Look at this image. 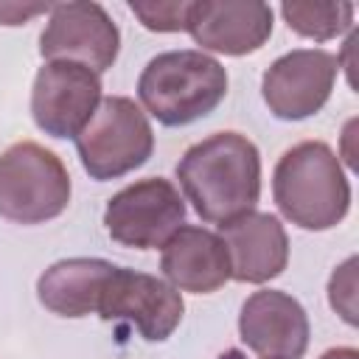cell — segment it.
Returning a JSON list of instances; mask_svg holds the SVG:
<instances>
[{"mask_svg": "<svg viewBox=\"0 0 359 359\" xmlns=\"http://www.w3.org/2000/svg\"><path fill=\"white\" fill-rule=\"evenodd\" d=\"M177 180L202 222L224 224L255 210L261 199V151L241 132H213L185 149Z\"/></svg>", "mask_w": 359, "mask_h": 359, "instance_id": "obj_1", "label": "cell"}, {"mask_svg": "<svg viewBox=\"0 0 359 359\" xmlns=\"http://www.w3.org/2000/svg\"><path fill=\"white\" fill-rule=\"evenodd\" d=\"M272 196L283 219L303 230H331L351 210V182L323 140H303L280 154L272 171Z\"/></svg>", "mask_w": 359, "mask_h": 359, "instance_id": "obj_2", "label": "cell"}, {"mask_svg": "<svg viewBox=\"0 0 359 359\" xmlns=\"http://www.w3.org/2000/svg\"><path fill=\"white\" fill-rule=\"evenodd\" d=\"M227 95V70L202 50H165L149 59L137 79L143 109L163 126H188L210 115Z\"/></svg>", "mask_w": 359, "mask_h": 359, "instance_id": "obj_3", "label": "cell"}, {"mask_svg": "<svg viewBox=\"0 0 359 359\" xmlns=\"http://www.w3.org/2000/svg\"><path fill=\"white\" fill-rule=\"evenodd\" d=\"M70 174L42 143L20 140L0 154V216L14 224H42L67 210Z\"/></svg>", "mask_w": 359, "mask_h": 359, "instance_id": "obj_4", "label": "cell"}, {"mask_svg": "<svg viewBox=\"0 0 359 359\" xmlns=\"http://www.w3.org/2000/svg\"><path fill=\"white\" fill-rule=\"evenodd\" d=\"M73 140L81 168L95 182L118 180L140 168L154 151L151 123L129 95L101 98L95 115Z\"/></svg>", "mask_w": 359, "mask_h": 359, "instance_id": "obj_5", "label": "cell"}, {"mask_svg": "<svg viewBox=\"0 0 359 359\" xmlns=\"http://www.w3.org/2000/svg\"><path fill=\"white\" fill-rule=\"evenodd\" d=\"M95 314L129 323L146 342H165L182 323L185 300L168 280L112 264L95 294Z\"/></svg>", "mask_w": 359, "mask_h": 359, "instance_id": "obj_6", "label": "cell"}, {"mask_svg": "<svg viewBox=\"0 0 359 359\" xmlns=\"http://www.w3.org/2000/svg\"><path fill=\"white\" fill-rule=\"evenodd\" d=\"M185 199L171 180L146 177L107 199L104 227L121 247L157 250L185 224Z\"/></svg>", "mask_w": 359, "mask_h": 359, "instance_id": "obj_7", "label": "cell"}, {"mask_svg": "<svg viewBox=\"0 0 359 359\" xmlns=\"http://www.w3.org/2000/svg\"><path fill=\"white\" fill-rule=\"evenodd\" d=\"M121 53V31L101 3L70 0L48 11L39 34V56L45 62H76L93 73H104Z\"/></svg>", "mask_w": 359, "mask_h": 359, "instance_id": "obj_8", "label": "cell"}, {"mask_svg": "<svg viewBox=\"0 0 359 359\" xmlns=\"http://www.w3.org/2000/svg\"><path fill=\"white\" fill-rule=\"evenodd\" d=\"M339 56L323 48H297L278 56L261 79V95L278 121H303L317 115L339 76Z\"/></svg>", "mask_w": 359, "mask_h": 359, "instance_id": "obj_9", "label": "cell"}, {"mask_svg": "<svg viewBox=\"0 0 359 359\" xmlns=\"http://www.w3.org/2000/svg\"><path fill=\"white\" fill-rule=\"evenodd\" d=\"M101 104V76L76 62H45L31 87L34 123L50 137H76Z\"/></svg>", "mask_w": 359, "mask_h": 359, "instance_id": "obj_10", "label": "cell"}, {"mask_svg": "<svg viewBox=\"0 0 359 359\" xmlns=\"http://www.w3.org/2000/svg\"><path fill=\"white\" fill-rule=\"evenodd\" d=\"M275 14L261 0H196L188 11V34L199 50L247 56L272 36Z\"/></svg>", "mask_w": 359, "mask_h": 359, "instance_id": "obj_11", "label": "cell"}, {"mask_svg": "<svg viewBox=\"0 0 359 359\" xmlns=\"http://www.w3.org/2000/svg\"><path fill=\"white\" fill-rule=\"evenodd\" d=\"M309 314L280 289L252 292L241 303L238 337L261 359H300L309 348Z\"/></svg>", "mask_w": 359, "mask_h": 359, "instance_id": "obj_12", "label": "cell"}, {"mask_svg": "<svg viewBox=\"0 0 359 359\" xmlns=\"http://www.w3.org/2000/svg\"><path fill=\"white\" fill-rule=\"evenodd\" d=\"M219 238L230 255V280L266 283L289 264V236L278 216L250 210L219 224Z\"/></svg>", "mask_w": 359, "mask_h": 359, "instance_id": "obj_13", "label": "cell"}, {"mask_svg": "<svg viewBox=\"0 0 359 359\" xmlns=\"http://www.w3.org/2000/svg\"><path fill=\"white\" fill-rule=\"evenodd\" d=\"M160 269L177 292L210 294L230 280V255L219 233L182 224L163 244Z\"/></svg>", "mask_w": 359, "mask_h": 359, "instance_id": "obj_14", "label": "cell"}, {"mask_svg": "<svg viewBox=\"0 0 359 359\" xmlns=\"http://www.w3.org/2000/svg\"><path fill=\"white\" fill-rule=\"evenodd\" d=\"M112 261L104 258H62L36 280L39 303L59 317L95 314V294Z\"/></svg>", "mask_w": 359, "mask_h": 359, "instance_id": "obj_15", "label": "cell"}, {"mask_svg": "<svg viewBox=\"0 0 359 359\" xmlns=\"http://www.w3.org/2000/svg\"><path fill=\"white\" fill-rule=\"evenodd\" d=\"M280 14L289 31L314 42L337 39L353 25V3H283Z\"/></svg>", "mask_w": 359, "mask_h": 359, "instance_id": "obj_16", "label": "cell"}, {"mask_svg": "<svg viewBox=\"0 0 359 359\" xmlns=\"http://www.w3.org/2000/svg\"><path fill=\"white\" fill-rule=\"evenodd\" d=\"M129 11L140 20L143 28L157 34H174L188 28L191 0H132Z\"/></svg>", "mask_w": 359, "mask_h": 359, "instance_id": "obj_17", "label": "cell"}, {"mask_svg": "<svg viewBox=\"0 0 359 359\" xmlns=\"http://www.w3.org/2000/svg\"><path fill=\"white\" fill-rule=\"evenodd\" d=\"M328 303L348 323L356 325V255L345 258L328 278Z\"/></svg>", "mask_w": 359, "mask_h": 359, "instance_id": "obj_18", "label": "cell"}, {"mask_svg": "<svg viewBox=\"0 0 359 359\" xmlns=\"http://www.w3.org/2000/svg\"><path fill=\"white\" fill-rule=\"evenodd\" d=\"M48 3H0V25H25L36 14H48Z\"/></svg>", "mask_w": 359, "mask_h": 359, "instance_id": "obj_19", "label": "cell"}, {"mask_svg": "<svg viewBox=\"0 0 359 359\" xmlns=\"http://www.w3.org/2000/svg\"><path fill=\"white\" fill-rule=\"evenodd\" d=\"M320 359H359V351L353 345H339V348H328Z\"/></svg>", "mask_w": 359, "mask_h": 359, "instance_id": "obj_20", "label": "cell"}]
</instances>
